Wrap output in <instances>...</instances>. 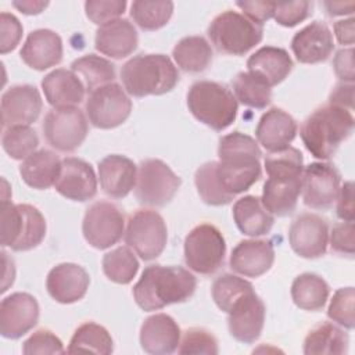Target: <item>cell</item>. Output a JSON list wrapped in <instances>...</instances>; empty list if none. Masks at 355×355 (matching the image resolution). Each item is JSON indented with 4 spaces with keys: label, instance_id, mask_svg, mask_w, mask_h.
I'll return each mask as SVG.
<instances>
[{
    "label": "cell",
    "instance_id": "obj_38",
    "mask_svg": "<svg viewBox=\"0 0 355 355\" xmlns=\"http://www.w3.org/2000/svg\"><path fill=\"white\" fill-rule=\"evenodd\" d=\"M236 100L243 105L262 110L272 101V87L251 72H240L232 80Z\"/></svg>",
    "mask_w": 355,
    "mask_h": 355
},
{
    "label": "cell",
    "instance_id": "obj_51",
    "mask_svg": "<svg viewBox=\"0 0 355 355\" xmlns=\"http://www.w3.org/2000/svg\"><path fill=\"white\" fill-rule=\"evenodd\" d=\"M236 6L243 11V15L262 25L273 17L276 3L273 1H237Z\"/></svg>",
    "mask_w": 355,
    "mask_h": 355
},
{
    "label": "cell",
    "instance_id": "obj_3",
    "mask_svg": "<svg viewBox=\"0 0 355 355\" xmlns=\"http://www.w3.org/2000/svg\"><path fill=\"white\" fill-rule=\"evenodd\" d=\"M197 280L182 266H147L132 294L136 304L146 312L158 311L171 304L187 301L196 291Z\"/></svg>",
    "mask_w": 355,
    "mask_h": 355
},
{
    "label": "cell",
    "instance_id": "obj_12",
    "mask_svg": "<svg viewBox=\"0 0 355 355\" xmlns=\"http://www.w3.org/2000/svg\"><path fill=\"white\" fill-rule=\"evenodd\" d=\"M89 122L98 129L122 125L130 115L132 101L118 83H107L90 92L86 104Z\"/></svg>",
    "mask_w": 355,
    "mask_h": 355
},
{
    "label": "cell",
    "instance_id": "obj_18",
    "mask_svg": "<svg viewBox=\"0 0 355 355\" xmlns=\"http://www.w3.org/2000/svg\"><path fill=\"white\" fill-rule=\"evenodd\" d=\"M265 304L254 290L241 295L227 312V326L233 338L240 343H255L263 329Z\"/></svg>",
    "mask_w": 355,
    "mask_h": 355
},
{
    "label": "cell",
    "instance_id": "obj_5",
    "mask_svg": "<svg viewBox=\"0 0 355 355\" xmlns=\"http://www.w3.org/2000/svg\"><path fill=\"white\" fill-rule=\"evenodd\" d=\"M121 79L133 97L161 96L178 85L179 72L165 54H139L122 65Z\"/></svg>",
    "mask_w": 355,
    "mask_h": 355
},
{
    "label": "cell",
    "instance_id": "obj_2",
    "mask_svg": "<svg viewBox=\"0 0 355 355\" xmlns=\"http://www.w3.org/2000/svg\"><path fill=\"white\" fill-rule=\"evenodd\" d=\"M261 148L248 135L233 132L219 139L218 178L233 196L247 191L261 178Z\"/></svg>",
    "mask_w": 355,
    "mask_h": 355
},
{
    "label": "cell",
    "instance_id": "obj_42",
    "mask_svg": "<svg viewBox=\"0 0 355 355\" xmlns=\"http://www.w3.org/2000/svg\"><path fill=\"white\" fill-rule=\"evenodd\" d=\"M1 146L12 159H25L36 151L39 136L31 126H10L3 133Z\"/></svg>",
    "mask_w": 355,
    "mask_h": 355
},
{
    "label": "cell",
    "instance_id": "obj_56",
    "mask_svg": "<svg viewBox=\"0 0 355 355\" xmlns=\"http://www.w3.org/2000/svg\"><path fill=\"white\" fill-rule=\"evenodd\" d=\"M12 6L19 10L22 14L26 15H36L40 14L47 6V1H36V0H22V1H12Z\"/></svg>",
    "mask_w": 355,
    "mask_h": 355
},
{
    "label": "cell",
    "instance_id": "obj_27",
    "mask_svg": "<svg viewBox=\"0 0 355 355\" xmlns=\"http://www.w3.org/2000/svg\"><path fill=\"white\" fill-rule=\"evenodd\" d=\"M297 128L295 119L288 112L273 107L259 118L255 136L265 150L276 153L290 147L297 135Z\"/></svg>",
    "mask_w": 355,
    "mask_h": 355
},
{
    "label": "cell",
    "instance_id": "obj_1",
    "mask_svg": "<svg viewBox=\"0 0 355 355\" xmlns=\"http://www.w3.org/2000/svg\"><path fill=\"white\" fill-rule=\"evenodd\" d=\"M268 179L263 183L261 202L277 216L291 215L301 194L304 158L298 148L287 147L265 157Z\"/></svg>",
    "mask_w": 355,
    "mask_h": 355
},
{
    "label": "cell",
    "instance_id": "obj_50",
    "mask_svg": "<svg viewBox=\"0 0 355 355\" xmlns=\"http://www.w3.org/2000/svg\"><path fill=\"white\" fill-rule=\"evenodd\" d=\"M330 245L338 254L354 255V222L336 223L330 233Z\"/></svg>",
    "mask_w": 355,
    "mask_h": 355
},
{
    "label": "cell",
    "instance_id": "obj_55",
    "mask_svg": "<svg viewBox=\"0 0 355 355\" xmlns=\"http://www.w3.org/2000/svg\"><path fill=\"white\" fill-rule=\"evenodd\" d=\"M334 33L340 44H354V18L337 21L334 24Z\"/></svg>",
    "mask_w": 355,
    "mask_h": 355
},
{
    "label": "cell",
    "instance_id": "obj_16",
    "mask_svg": "<svg viewBox=\"0 0 355 355\" xmlns=\"http://www.w3.org/2000/svg\"><path fill=\"white\" fill-rule=\"evenodd\" d=\"M288 241L297 255L306 259L319 258L327 251V222L316 214H301L288 229Z\"/></svg>",
    "mask_w": 355,
    "mask_h": 355
},
{
    "label": "cell",
    "instance_id": "obj_40",
    "mask_svg": "<svg viewBox=\"0 0 355 355\" xmlns=\"http://www.w3.org/2000/svg\"><path fill=\"white\" fill-rule=\"evenodd\" d=\"M139 270V261L128 247H118L103 258V272L114 283L129 284Z\"/></svg>",
    "mask_w": 355,
    "mask_h": 355
},
{
    "label": "cell",
    "instance_id": "obj_23",
    "mask_svg": "<svg viewBox=\"0 0 355 355\" xmlns=\"http://www.w3.org/2000/svg\"><path fill=\"white\" fill-rule=\"evenodd\" d=\"M334 49L333 33L320 21L311 22L291 39V50L298 62L318 64L326 61Z\"/></svg>",
    "mask_w": 355,
    "mask_h": 355
},
{
    "label": "cell",
    "instance_id": "obj_30",
    "mask_svg": "<svg viewBox=\"0 0 355 355\" xmlns=\"http://www.w3.org/2000/svg\"><path fill=\"white\" fill-rule=\"evenodd\" d=\"M248 72L261 78L273 87L283 82L293 69V60L287 50L275 46H263L247 60Z\"/></svg>",
    "mask_w": 355,
    "mask_h": 355
},
{
    "label": "cell",
    "instance_id": "obj_41",
    "mask_svg": "<svg viewBox=\"0 0 355 355\" xmlns=\"http://www.w3.org/2000/svg\"><path fill=\"white\" fill-rule=\"evenodd\" d=\"M173 12L172 1H141L130 6V17L143 31H157L165 26Z\"/></svg>",
    "mask_w": 355,
    "mask_h": 355
},
{
    "label": "cell",
    "instance_id": "obj_39",
    "mask_svg": "<svg viewBox=\"0 0 355 355\" xmlns=\"http://www.w3.org/2000/svg\"><path fill=\"white\" fill-rule=\"evenodd\" d=\"M216 166H218V161L205 162L196 171V175H194V183H196L198 196L205 204L214 205V207L226 205L232 202V200L234 198V196L227 193L222 186L218 178Z\"/></svg>",
    "mask_w": 355,
    "mask_h": 355
},
{
    "label": "cell",
    "instance_id": "obj_47",
    "mask_svg": "<svg viewBox=\"0 0 355 355\" xmlns=\"http://www.w3.org/2000/svg\"><path fill=\"white\" fill-rule=\"evenodd\" d=\"M67 349L64 348L62 341L50 330L40 329L35 331L28 340L24 341L22 352L25 355L35 354H64Z\"/></svg>",
    "mask_w": 355,
    "mask_h": 355
},
{
    "label": "cell",
    "instance_id": "obj_34",
    "mask_svg": "<svg viewBox=\"0 0 355 355\" xmlns=\"http://www.w3.org/2000/svg\"><path fill=\"white\" fill-rule=\"evenodd\" d=\"M212 55L211 44L202 36H186L172 50L176 65L190 73L205 71L212 61Z\"/></svg>",
    "mask_w": 355,
    "mask_h": 355
},
{
    "label": "cell",
    "instance_id": "obj_57",
    "mask_svg": "<svg viewBox=\"0 0 355 355\" xmlns=\"http://www.w3.org/2000/svg\"><path fill=\"white\" fill-rule=\"evenodd\" d=\"M326 12L331 17H337V15H344V14H352L355 3L354 1H348V3H334V1H324L323 3Z\"/></svg>",
    "mask_w": 355,
    "mask_h": 355
},
{
    "label": "cell",
    "instance_id": "obj_22",
    "mask_svg": "<svg viewBox=\"0 0 355 355\" xmlns=\"http://www.w3.org/2000/svg\"><path fill=\"white\" fill-rule=\"evenodd\" d=\"M275 262V248L269 240H241L232 251L230 269L245 277H259Z\"/></svg>",
    "mask_w": 355,
    "mask_h": 355
},
{
    "label": "cell",
    "instance_id": "obj_19",
    "mask_svg": "<svg viewBox=\"0 0 355 355\" xmlns=\"http://www.w3.org/2000/svg\"><path fill=\"white\" fill-rule=\"evenodd\" d=\"M42 107V97L35 86H11L1 96V125L4 128L29 126L39 118Z\"/></svg>",
    "mask_w": 355,
    "mask_h": 355
},
{
    "label": "cell",
    "instance_id": "obj_15",
    "mask_svg": "<svg viewBox=\"0 0 355 355\" xmlns=\"http://www.w3.org/2000/svg\"><path fill=\"white\" fill-rule=\"evenodd\" d=\"M341 176L329 162H312L302 172L304 204L312 209H329L337 200Z\"/></svg>",
    "mask_w": 355,
    "mask_h": 355
},
{
    "label": "cell",
    "instance_id": "obj_53",
    "mask_svg": "<svg viewBox=\"0 0 355 355\" xmlns=\"http://www.w3.org/2000/svg\"><path fill=\"white\" fill-rule=\"evenodd\" d=\"M337 216L345 222H354V189L352 182H345L337 194Z\"/></svg>",
    "mask_w": 355,
    "mask_h": 355
},
{
    "label": "cell",
    "instance_id": "obj_48",
    "mask_svg": "<svg viewBox=\"0 0 355 355\" xmlns=\"http://www.w3.org/2000/svg\"><path fill=\"white\" fill-rule=\"evenodd\" d=\"M311 14H312L311 1H288V3H276L273 18L279 25L291 28L305 21Z\"/></svg>",
    "mask_w": 355,
    "mask_h": 355
},
{
    "label": "cell",
    "instance_id": "obj_9",
    "mask_svg": "<svg viewBox=\"0 0 355 355\" xmlns=\"http://www.w3.org/2000/svg\"><path fill=\"white\" fill-rule=\"evenodd\" d=\"M225 254V237L211 223L197 225L184 239V262L196 273H215L223 265Z\"/></svg>",
    "mask_w": 355,
    "mask_h": 355
},
{
    "label": "cell",
    "instance_id": "obj_11",
    "mask_svg": "<svg viewBox=\"0 0 355 355\" xmlns=\"http://www.w3.org/2000/svg\"><path fill=\"white\" fill-rule=\"evenodd\" d=\"M182 179L161 159L150 158L140 162L135 194L140 204L164 207L175 197Z\"/></svg>",
    "mask_w": 355,
    "mask_h": 355
},
{
    "label": "cell",
    "instance_id": "obj_7",
    "mask_svg": "<svg viewBox=\"0 0 355 355\" xmlns=\"http://www.w3.org/2000/svg\"><path fill=\"white\" fill-rule=\"evenodd\" d=\"M46 236V219L31 204L1 202V245L12 251H29Z\"/></svg>",
    "mask_w": 355,
    "mask_h": 355
},
{
    "label": "cell",
    "instance_id": "obj_21",
    "mask_svg": "<svg viewBox=\"0 0 355 355\" xmlns=\"http://www.w3.org/2000/svg\"><path fill=\"white\" fill-rule=\"evenodd\" d=\"M89 273L76 263H58L47 275L46 288L49 295L60 304H72L82 300L89 288Z\"/></svg>",
    "mask_w": 355,
    "mask_h": 355
},
{
    "label": "cell",
    "instance_id": "obj_46",
    "mask_svg": "<svg viewBox=\"0 0 355 355\" xmlns=\"http://www.w3.org/2000/svg\"><path fill=\"white\" fill-rule=\"evenodd\" d=\"M125 0H89L85 3L86 17L96 25L118 19L126 10Z\"/></svg>",
    "mask_w": 355,
    "mask_h": 355
},
{
    "label": "cell",
    "instance_id": "obj_10",
    "mask_svg": "<svg viewBox=\"0 0 355 355\" xmlns=\"http://www.w3.org/2000/svg\"><path fill=\"white\" fill-rule=\"evenodd\" d=\"M166 241V223L157 211L139 209L129 216L125 243L143 261L158 258L165 250Z\"/></svg>",
    "mask_w": 355,
    "mask_h": 355
},
{
    "label": "cell",
    "instance_id": "obj_17",
    "mask_svg": "<svg viewBox=\"0 0 355 355\" xmlns=\"http://www.w3.org/2000/svg\"><path fill=\"white\" fill-rule=\"evenodd\" d=\"M39 320V304L28 293H12L0 304V333L17 340L32 330Z\"/></svg>",
    "mask_w": 355,
    "mask_h": 355
},
{
    "label": "cell",
    "instance_id": "obj_37",
    "mask_svg": "<svg viewBox=\"0 0 355 355\" xmlns=\"http://www.w3.org/2000/svg\"><path fill=\"white\" fill-rule=\"evenodd\" d=\"M71 71L82 78L86 90L90 92L107 83H112L115 79V65L96 54H87L76 58L71 64Z\"/></svg>",
    "mask_w": 355,
    "mask_h": 355
},
{
    "label": "cell",
    "instance_id": "obj_29",
    "mask_svg": "<svg viewBox=\"0 0 355 355\" xmlns=\"http://www.w3.org/2000/svg\"><path fill=\"white\" fill-rule=\"evenodd\" d=\"M42 90L54 108L76 107L85 98L86 87L82 79L69 69L58 68L42 79Z\"/></svg>",
    "mask_w": 355,
    "mask_h": 355
},
{
    "label": "cell",
    "instance_id": "obj_25",
    "mask_svg": "<svg viewBox=\"0 0 355 355\" xmlns=\"http://www.w3.org/2000/svg\"><path fill=\"white\" fill-rule=\"evenodd\" d=\"M22 61L32 69L44 71L62 60V40L51 29L32 31L19 51Z\"/></svg>",
    "mask_w": 355,
    "mask_h": 355
},
{
    "label": "cell",
    "instance_id": "obj_43",
    "mask_svg": "<svg viewBox=\"0 0 355 355\" xmlns=\"http://www.w3.org/2000/svg\"><path fill=\"white\" fill-rule=\"evenodd\" d=\"M254 290L252 284L243 277H239L232 273H225L215 279L212 283V298L216 306L223 311L229 312L232 305L245 293Z\"/></svg>",
    "mask_w": 355,
    "mask_h": 355
},
{
    "label": "cell",
    "instance_id": "obj_32",
    "mask_svg": "<svg viewBox=\"0 0 355 355\" xmlns=\"http://www.w3.org/2000/svg\"><path fill=\"white\" fill-rule=\"evenodd\" d=\"M233 219L237 229L251 237L268 234L275 222L273 215L265 209L261 198L257 196L239 198L233 205Z\"/></svg>",
    "mask_w": 355,
    "mask_h": 355
},
{
    "label": "cell",
    "instance_id": "obj_36",
    "mask_svg": "<svg viewBox=\"0 0 355 355\" xmlns=\"http://www.w3.org/2000/svg\"><path fill=\"white\" fill-rule=\"evenodd\" d=\"M114 351V341L105 327L94 322H86L80 324L67 348V352H96L108 355Z\"/></svg>",
    "mask_w": 355,
    "mask_h": 355
},
{
    "label": "cell",
    "instance_id": "obj_13",
    "mask_svg": "<svg viewBox=\"0 0 355 355\" xmlns=\"http://www.w3.org/2000/svg\"><path fill=\"white\" fill-rule=\"evenodd\" d=\"M89 132L86 115L78 107L53 108L43 121L47 143L62 153H72L80 147Z\"/></svg>",
    "mask_w": 355,
    "mask_h": 355
},
{
    "label": "cell",
    "instance_id": "obj_33",
    "mask_svg": "<svg viewBox=\"0 0 355 355\" xmlns=\"http://www.w3.org/2000/svg\"><path fill=\"white\" fill-rule=\"evenodd\" d=\"M348 351V334L330 322L315 326L304 340L306 355H341Z\"/></svg>",
    "mask_w": 355,
    "mask_h": 355
},
{
    "label": "cell",
    "instance_id": "obj_44",
    "mask_svg": "<svg viewBox=\"0 0 355 355\" xmlns=\"http://www.w3.org/2000/svg\"><path fill=\"white\" fill-rule=\"evenodd\" d=\"M354 301H355V291L354 287H344L338 288L330 301L327 316L338 323L340 326L352 330L354 329Z\"/></svg>",
    "mask_w": 355,
    "mask_h": 355
},
{
    "label": "cell",
    "instance_id": "obj_31",
    "mask_svg": "<svg viewBox=\"0 0 355 355\" xmlns=\"http://www.w3.org/2000/svg\"><path fill=\"white\" fill-rule=\"evenodd\" d=\"M61 162L55 153L42 148L22 161L19 175L29 187L44 190L55 184L61 172Z\"/></svg>",
    "mask_w": 355,
    "mask_h": 355
},
{
    "label": "cell",
    "instance_id": "obj_8",
    "mask_svg": "<svg viewBox=\"0 0 355 355\" xmlns=\"http://www.w3.org/2000/svg\"><path fill=\"white\" fill-rule=\"evenodd\" d=\"M262 25L233 10L220 12L208 26V37L215 49L232 55L245 54L262 40Z\"/></svg>",
    "mask_w": 355,
    "mask_h": 355
},
{
    "label": "cell",
    "instance_id": "obj_45",
    "mask_svg": "<svg viewBox=\"0 0 355 355\" xmlns=\"http://www.w3.org/2000/svg\"><path fill=\"white\" fill-rule=\"evenodd\" d=\"M178 352L215 355L219 352L218 341L208 330L200 329V327H191L183 333Z\"/></svg>",
    "mask_w": 355,
    "mask_h": 355
},
{
    "label": "cell",
    "instance_id": "obj_4",
    "mask_svg": "<svg viewBox=\"0 0 355 355\" xmlns=\"http://www.w3.org/2000/svg\"><path fill=\"white\" fill-rule=\"evenodd\" d=\"M349 110L337 105L316 108L301 125L300 136L305 148L319 159L331 158L354 130Z\"/></svg>",
    "mask_w": 355,
    "mask_h": 355
},
{
    "label": "cell",
    "instance_id": "obj_35",
    "mask_svg": "<svg viewBox=\"0 0 355 355\" xmlns=\"http://www.w3.org/2000/svg\"><path fill=\"white\" fill-rule=\"evenodd\" d=\"M329 284L316 273H302L291 284V298L304 311L322 309L329 300Z\"/></svg>",
    "mask_w": 355,
    "mask_h": 355
},
{
    "label": "cell",
    "instance_id": "obj_6",
    "mask_svg": "<svg viewBox=\"0 0 355 355\" xmlns=\"http://www.w3.org/2000/svg\"><path fill=\"white\" fill-rule=\"evenodd\" d=\"M187 107L197 121L218 132L229 128L239 111L233 92L212 80H198L190 86Z\"/></svg>",
    "mask_w": 355,
    "mask_h": 355
},
{
    "label": "cell",
    "instance_id": "obj_20",
    "mask_svg": "<svg viewBox=\"0 0 355 355\" xmlns=\"http://www.w3.org/2000/svg\"><path fill=\"white\" fill-rule=\"evenodd\" d=\"M62 197L85 202L97 193V178L92 165L76 157H67L61 162V172L54 184Z\"/></svg>",
    "mask_w": 355,
    "mask_h": 355
},
{
    "label": "cell",
    "instance_id": "obj_24",
    "mask_svg": "<svg viewBox=\"0 0 355 355\" xmlns=\"http://www.w3.org/2000/svg\"><path fill=\"white\" fill-rule=\"evenodd\" d=\"M180 327L166 313L148 316L140 327V345L143 351L154 355H169L178 351Z\"/></svg>",
    "mask_w": 355,
    "mask_h": 355
},
{
    "label": "cell",
    "instance_id": "obj_49",
    "mask_svg": "<svg viewBox=\"0 0 355 355\" xmlns=\"http://www.w3.org/2000/svg\"><path fill=\"white\" fill-rule=\"evenodd\" d=\"M22 31L24 28L15 15L6 11L0 14V33H1L0 53L1 54H7L12 51L18 46L22 37Z\"/></svg>",
    "mask_w": 355,
    "mask_h": 355
},
{
    "label": "cell",
    "instance_id": "obj_26",
    "mask_svg": "<svg viewBox=\"0 0 355 355\" xmlns=\"http://www.w3.org/2000/svg\"><path fill=\"white\" fill-rule=\"evenodd\" d=\"M137 166L119 154L104 157L98 162V180L101 190L111 198H123L136 186Z\"/></svg>",
    "mask_w": 355,
    "mask_h": 355
},
{
    "label": "cell",
    "instance_id": "obj_52",
    "mask_svg": "<svg viewBox=\"0 0 355 355\" xmlns=\"http://www.w3.org/2000/svg\"><path fill=\"white\" fill-rule=\"evenodd\" d=\"M333 67L336 75L344 82H354V49H341L336 53L333 60Z\"/></svg>",
    "mask_w": 355,
    "mask_h": 355
},
{
    "label": "cell",
    "instance_id": "obj_14",
    "mask_svg": "<svg viewBox=\"0 0 355 355\" xmlns=\"http://www.w3.org/2000/svg\"><path fill=\"white\" fill-rule=\"evenodd\" d=\"M82 233L85 240L97 250H105L116 244L125 233L122 211L112 202L97 201L92 204L83 216Z\"/></svg>",
    "mask_w": 355,
    "mask_h": 355
},
{
    "label": "cell",
    "instance_id": "obj_28",
    "mask_svg": "<svg viewBox=\"0 0 355 355\" xmlns=\"http://www.w3.org/2000/svg\"><path fill=\"white\" fill-rule=\"evenodd\" d=\"M137 43V31L125 18H118L98 26L94 36L96 50L115 60L130 55L136 50Z\"/></svg>",
    "mask_w": 355,
    "mask_h": 355
},
{
    "label": "cell",
    "instance_id": "obj_54",
    "mask_svg": "<svg viewBox=\"0 0 355 355\" xmlns=\"http://www.w3.org/2000/svg\"><path fill=\"white\" fill-rule=\"evenodd\" d=\"M329 104L337 105L345 110H352L354 104V83H340L337 85L329 97Z\"/></svg>",
    "mask_w": 355,
    "mask_h": 355
}]
</instances>
